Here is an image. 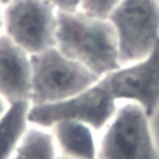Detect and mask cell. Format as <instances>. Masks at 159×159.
I'll return each instance as SVG.
<instances>
[{"instance_id":"6da1fadb","label":"cell","mask_w":159,"mask_h":159,"mask_svg":"<svg viewBox=\"0 0 159 159\" xmlns=\"http://www.w3.org/2000/svg\"><path fill=\"white\" fill-rule=\"evenodd\" d=\"M122 101L139 104L149 117L159 107V40L149 56L101 76L78 96L53 104H31L29 122L50 129L61 119L76 118L98 130L112 119Z\"/></svg>"},{"instance_id":"7a4b0ae2","label":"cell","mask_w":159,"mask_h":159,"mask_svg":"<svg viewBox=\"0 0 159 159\" xmlns=\"http://www.w3.org/2000/svg\"><path fill=\"white\" fill-rule=\"evenodd\" d=\"M56 47L98 77L120 66L117 35L109 20L81 10L57 11Z\"/></svg>"},{"instance_id":"3957f363","label":"cell","mask_w":159,"mask_h":159,"mask_svg":"<svg viewBox=\"0 0 159 159\" xmlns=\"http://www.w3.org/2000/svg\"><path fill=\"white\" fill-rule=\"evenodd\" d=\"M30 103L53 104L71 99L89 88L99 77L56 46L31 55Z\"/></svg>"},{"instance_id":"277c9868","label":"cell","mask_w":159,"mask_h":159,"mask_svg":"<svg viewBox=\"0 0 159 159\" xmlns=\"http://www.w3.org/2000/svg\"><path fill=\"white\" fill-rule=\"evenodd\" d=\"M107 19L117 35L120 66L138 62L154 50L159 40L157 0H120Z\"/></svg>"},{"instance_id":"5b68a950","label":"cell","mask_w":159,"mask_h":159,"mask_svg":"<svg viewBox=\"0 0 159 159\" xmlns=\"http://www.w3.org/2000/svg\"><path fill=\"white\" fill-rule=\"evenodd\" d=\"M98 159H159L149 116L134 102L118 106L103 128Z\"/></svg>"},{"instance_id":"8992f818","label":"cell","mask_w":159,"mask_h":159,"mask_svg":"<svg viewBox=\"0 0 159 159\" xmlns=\"http://www.w3.org/2000/svg\"><path fill=\"white\" fill-rule=\"evenodd\" d=\"M4 34L35 55L56 46L57 10L47 0H12L2 11Z\"/></svg>"},{"instance_id":"52a82bcc","label":"cell","mask_w":159,"mask_h":159,"mask_svg":"<svg viewBox=\"0 0 159 159\" xmlns=\"http://www.w3.org/2000/svg\"><path fill=\"white\" fill-rule=\"evenodd\" d=\"M31 55L4 32L0 35V96L10 104L31 96Z\"/></svg>"},{"instance_id":"ba28073f","label":"cell","mask_w":159,"mask_h":159,"mask_svg":"<svg viewBox=\"0 0 159 159\" xmlns=\"http://www.w3.org/2000/svg\"><path fill=\"white\" fill-rule=\"evenodd\" d=\"M61 155L70 159H98L94 129L83 120L65 118L51 128Z\"/></svg>"},{"instance_id":"9c48e42d","label":"cell","mask_w":159,"mask_h":159,"mask_svg":"<svg viewBox=\"0 0 159 159\" xmlns=\"http://www.w3.org/2000/svg\"><path fill=\"white\" fill-rule=\"evenodd\" d=\"M31 103L21 101L10 103L0 118V159H10L29 128Z\"/></svg>"},{"instance_id":"30bf717a","label":"cell","mask_w":159,"mask_h":159,"mask_svg":"<svg viewBox=\"0 0 159 159\" xmlns=\"http://www.w3.org/2000/svg\"><path fill=\"white\" fill-rule=\"evenodd\" d=\"M10 159H57V145L48 128H27Z\"/></svg>"},{"instance_id":"8fae6325","label":"cell","mask_w":159,"mask_h":159,"mask_svg":"<svg viewBox=\"0 0 159 159\" xmlns=\"http://www.w3.org/2000/svg\"><path fill=\"white\" fill-rule=\"evenodd\" d=\"M120 0H80V10L89 16L107 19Z\"/></svg>"},{"instance_id":"7c38bea8","label":"cell","mask_w":159,"mask_h":159,"mask_svg":"<svg viewBox=\"0 0 159 159\" xmlns=\"http://www.w3.org/2000/svg\"><path fill=\"white\" fill-rule=\"evenodd\" d=\"M51 2L57 11L73 12L80 10V0H47Z\"/></svg>"},{"instance_id":"4fadbf2b","label":"cell","mask_w":159,"mask_h":159,"mask_svg":"<svg viewBox=\"0 0 159 159\" xmlns=\"http://www.w3.org/2000/svg\"><path fill=\"white\" fill-rule=\"evenodd\" d=\"M7 107H9V103L0 96V118L2 117V114L6 112V109H7Z\"/></svg>"},{"instance_id":"5bb4252c","label":"cell","mask_w":159,"mask_h":159,"mask_svg":"<svg viewBox=\"0 0 159 159\" xmlns=\"http://www.w3.org/2000/svg\"><path fill=\"white\" fill-rule=\"evenodd\" d=\"M4 31V16H2V10L0 9V35Z\"/></svg>"},{"instance_id":"9a60e30c","label":"cell","mask_w":159,"mask_h":159,"mask_svg":"<svg viewBox=\"0 0 159 159\" xmlns=\"http://www.w3.org/2000/svg\"><path fill=\"white\" fill-rule=\"evenodd\" d=\"M11 1H12V0H0V5H4V6H5V5H7L9 2H11Z\"/></svg>"},{"instance_id":"2e32d148","label":"cell","mask_w":159,"mask_h":159,"mask_svg":"<svg viewBox=\"0 0 159 159\" xmlns=\"http://www.w3.org/2000/svg\"><path fill=\"white\" fill-rule=\"evenodd\" d=\"M57 159H70V158H66L63 155H60V157H57Z\"/></svg>"},{"instance_id":"e0dca14e","label":"cell","mask_w":159,"mask_h":159,"mask_svg":"<svg viewBox=\"0 0 159 159\" xmlns=\"http://www.w3.org/2000/svg\"><path fill=\"white\" fill-rule=\"evenodd\" d=\"M157 1H158V2H159V0H157Z\"/></svg>"}]
</instances>
